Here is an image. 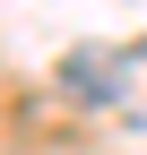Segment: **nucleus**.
<instances>
[{"mask_svg":"<svg viewBox=\"0 0 147 155\" xmlns=\"http://www.w3.org/2000/svg\"><path fill=\"white\" fill-rule=\"evenodd\" d=\"M121 78H130V52H104V43H87V52H69V61H61V86L78 95V104H113Z\"/></svg>","mask_w":147,"mask_h":155,"instance_id":"f257e3e1","label":"nucleus"}]
</instances>
